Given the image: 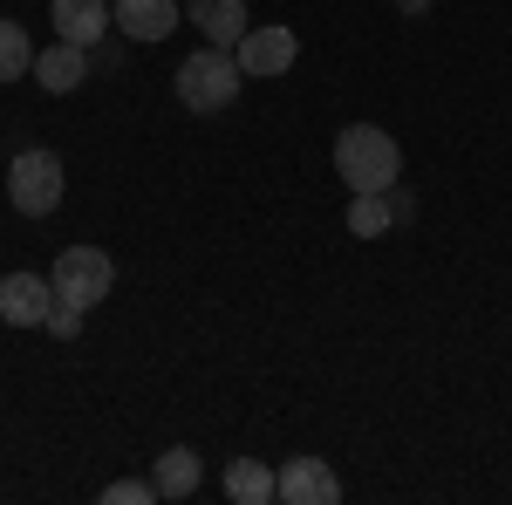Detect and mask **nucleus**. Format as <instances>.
Instances as JSON below:
<instances>
[{"label": "nucleus", "instance_id": "nucleus-9", "mask_svg": "<svg viewBox=\"0 0 512 505\" xmlns=\"http://www.w3.org/2000/svg\"><path fill=\"white\" fill-rule=\"evenodd\" d=\"M185 21L212 48H239V35H246V0H185Z\"/></svg>", "mask_w": 512, "mask_h": 505}, {"label": "nucleus", "instance_id": "nucleus-3", "mask_svg": "<svg viewBox=\"0 0 512 505\" xmlns=\"http://www.w3.org/2000/svg\"><path fill=\"white\" fill-rule=\"evenodd\" d=\"M55 301H69V308H96L110 287H117V260L103 253V246H62V260H55Z\"/></svg>", "mask_w": 512, "mask_h": 505}, {"label": "nucleus", "instance_id": "nucleus-11", "mask_svg": "<svg viewBox=\"0 0 512 505\" xmlns=\"http://www.w3.org/2000/svg\"><path fill=\"white\" fill-rule=\"evenodd\" d=\"M82 76H89V48H76V41H55V48H41V55H35V82L48 89V96L82 89Z\"/></svg>", "mask_w": 512, "mask_h": 505}, {"label": "nucleus", "instance_id": "nucleus-8", "mask_svg": "<svg viewBox=\"0 0 512 505\" xmlns=\"http://www.w3.org/2000/svg\"><path fill=\"white\" fill-rule=\"evenodd\" d=\"M48 21H55V35L76 41V48H96L103 28H117L110 0H48Z\"/></svg>", "mask_w": 512, "mask_h": 505}, {"label": "nucleus", "instance_id": "nucleus-1", "mask_svg": "<svg viewBox=\"0 0 512 505\" xmlns=\"http://www.w3.org/2000/svg\"><path fill=\"white\" fill-rule=\"evenodd\" d=\"M335 171H342L349 192H396V178H403V151H396L390 130H376V123H349V130L335 137Z\"/></svg>", "mask_w": 512, "mask_h": 505}, {"label": "nucleus", "instance_id": "nucleus-7", "mask_svg": "<svg viewBox=\"0 0 512 505\" xmlns=\"http://www.w3.org/2000/svg\"><path fill=\"white\" fill-rule=\"evenodd\" d=\"M280 499L287 505H342V478L328 458H287L280 465Z\"/></svg>", "mask_w": 512, "mask_h": 505}, {"label": "nucleus", "instance_id": "nucleus-6", "mask_svg": "<svg viewBox=\"0 0 512 505\" xmlns=\"http://www.w3.org/2000/svg\"><path fill=\"white\" fill-rule=\"evenodd\" d=\"M233 55H239V76H287L301 41H294V28H246Z\"/></svg>", "mask_w": 512, "mask_h": 505}, {"label": "nucleus", "instance_id": "nucleus-14", "mask_svg": "<svg viewBox=\"0 0 512 505\" xmlns=\"http://www.w3.org/2000/svg\"><path fill=\"white\" fill-rule=\"evenodd\" d=\"M151 478H158V499H192V492H198V451H185V444L164 451Z\"/></svg>", "mask_w": 512, "mask_h": 505}, {"label": "nucleus", "instance_id": "nucleus-12", "mask_svg": "<svg viewBox=\"0 0 512 505\" xmlns=\"http://www.w3.org/2000/svg\"><path fill=\"white\" fill-rule=\"evenodd\" d=\"M396 212H410L403 198H390V192H355L349 198V233L355 239H383L396 226Z\"/></svg>", "mask_w": 512, "mask_h": 505}, {"label": "nucleus", "instance_id": "nucleus-13", "mask_svg": "<svg viewBox=\"0 0 512 505\" xmlns=\"http://www.w3.org/2000/svg\"><path fill=\"white\" fill-rule=\"evenodd\" d=\"M226 499H239V505L280 499V471H267L260 458H233V465H226Z\"/></svg>", "mask_w": 512, "mask_h": 505}, {"label": "nucleus", "instance_id": "nucleus-15", "mask_svg": "<svg viewBox=\"0 0 512 505\" xmlns=\"http://www.w3.org/2000/svg\"><path fill=\"white\" fill-rule=\"evenodd\" d=\"M35 76V41L21 21H0V82H21Z\"/></svg>", "mask_w": 512, "mask_h": 505}, {"label": "nucleus", "instance_id": "nucleus-5", "mask_svg": "<svg viewBox=\"0 0 512 505\" xmlns=\"http://www.w3.org/2000/svg\"><path fill=\"white\" fill-rule=\"evenodd\" d=\"M48 314H55V280H41V273L0 280V321L7 328H48Z\"/></svg>", "mask_w": 512, "mask_h": 505}, {"label": "nucleus", "instance_id": "nucleus-10", "mask_svg": "<svg viewBox=\"0 0 512 505\" xmlns=\"http://www.w3.org/2000/svg\"><path fill=\"white\" fill-rule=\"evenodd\" d=\"M110 14H117V28L130 41H164L178 21H185V14H178V0H117Z\"/></svg>", "mask_w": 512, "mask_h": 505}, {"label": "nucleus", "instance_id": "nucleus-16", "mask_svg": "<svg viewBox=\"0 0 512 505\" xmlns=\"http://www.w3.org/2000/svg\"><path fill=\"white\" fill-rule=\"evenodd\" d=\"M103 499L110 505H144V499H158V478H117Z\"/></svg>", "mask_w": 512, "mask_h": 505}, {"label": "nucleus", "instance_id": "nucleus-2", "mask_svg": "<svg viewBox=\"0 0 512 505\" xmlns=\"http://www.w3.org/2000/svg\"><path fill=\"white\" fill-rule=\"evenodd\" d=\"M239 55L233 48H198V55H185V69H178V103L192 110V117H219L226 103L239 96Z\"/></svg>", "mask_w": 512, "mask_h": 505}, {"label": "nucleus", "instance_id": "nucleus-4", "mask_svg": "<svg viewBox=\"0 0 512 505\" xmlns=\"http://www.w3.org/2000/svg\"><path fill=\"white\" fill-rule=\"evenodd\" d=\"M7 198L21 219H48L62 205V157L55 151H14L7 164Z\"/></svg>", "mask_w": 512, "mask_h": 505}, {"label": "nucleus", "instance_id": "nucleus-17", "mask_svg": "<svg viewBox=\"0 0 512 505\" xmlns=\"http://www.w3.org/2000/svg\"><path fill=\"white\" fill-rule=\"evenodd\" d=\"M48 335H55V342H76V335H82V308L55 301V314H48Z\"/></svg>", "mask_w": 512, "mask_h": 505}]
</instances>
